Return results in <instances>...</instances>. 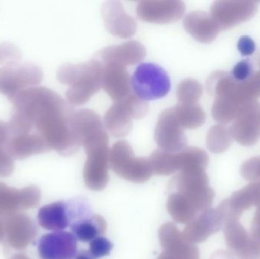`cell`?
<instances>
[{
  "instance_id": "1",
  "label": "cell",
  "mask_w": 260,
  "mask_h": 259,
  "mask_svg": "<svg viewBox=\"0 0 260 259\" xmlns=\"http://www.w3.org/2000/svg\"><path fill=\"white\" fill-rule=\"evenodd\" d=\"M12 103L9 122L12 133L39 137L50 150L65 156L76 153L82 146L73 126V106L53 90L27 88L17 94Z\"/></svg>"
},
{
  "instance_id": "2",
  "label": "cell",
  "mask_w": 260,
  "mask_h": 259,
  "mask_svg": "<svg viewBox=\"0 0 260 259\" xmlns=\"http://www.w3.org/2000/svg\"><path fill=\"white\" fill-rule=\"evenodd\" d=\"M75 130L87 155L83 178L90 190L101 191L109 182V138L97 113L79 109L74 119Z\"/></svg>"
},
{
  "instance_id": "3",
  "label": "cell",
  "mask_w": 260,
  "mask_h": 259,
  "mask_svg": "<svg viewBox=\"0 0 260 259\" xmlns=\"http://www.w3.org/2000/svg\"><path fill=\"white\" fill-rule=\"evenodd\" d=\"M103 65L99 59L79 64L66 63L59 67L57 79L70 88L66 93L67 102L72 106H82L102 87Z\"/></svg>"
},
{
  "instance_id": "4",
  "label": "cell",
  "mask_w": 260,
  "mask_h": 259,
  "mask_svg": "<svg viewBox=\"0 0 260 259\" xmlns=\"http://www.w3.org/2000/svg\"><path fill=\"white\" fill-rule=\"evenodd\" d=\"M204 167L184 169L174 176L169 183L171 192H176L186 198L199 213L210 208L215 192L209 183Z\"/></svg>"
},
{
  "instance_id": "5",
  "label": "cell",
  "mask_w": 260,
  "mask_h": 259,
  "mask_svg": "<svg viewBox=\"0 0 260 259\" xmlns=\"http://www.w3.org/2000/svg\"><path fill=\"white\" fill-rule=\"evenodd\" d=\"M208 92L215 97H225L241 108L260 98V71L243 82H236L226 71H218L211 79Z\"/></svg>"
},
{
  "instance_id": "6",
  "label": "cell",
  "mask_w": 260,
  "mask_h": 259,
  "mask_svg": "<svg viewBox=\"0 0 260 259\" xmlns=\"http://www.w3.org/2000/svg\"><path fill=\"white\" fill-rule=\"evenodd\" d=\"M109 164L117 176L133 183H144L154 175L149 158L135 156L125 140L117 141L110 150Z\"/></svg>"
},
{
  "instance_id": "7",
  "label": "cell",
  "mask_w": 260,
  "mask_h": 259,
  "mask_svg": "<svg viewBox=\"0 0 260 259\" xmlns=\"http://www.w3.org/2000/svg\"><path fill=\"white\" fill-rule=\"evenodd\" d=\"M91 214V207L85 199L59 201L41 207L38 213V221L41 228L55 232L63 231Z\"/></svg>"
},
{
  "instance_id": "8",
  "label": "cell",
  "mask_w": 260,
  "mask_h": 259,
  "mask_svg": "<svg viewBox=\"0 0 260 259\" xmlns=\"http://www.w3.org/2000/svg\"><path fill=\"white\" fill-rule=\"evenodd\" d=\"M133 93L142 100L163 98L171 90L168 73L159 65L145 62L136 68L131 79Z\"/></svg>"
},
{
  "instance_id": "9",
  "label": "cell",
  "mask_w": 260,
  "mask_h": 259,
  "mask_svg": "<svg viewBox=\"0 0 260 259\" xmlns=\"http://www.w3.org/2000/svg\"><path fill=\"white\" fill-rule=\"evenodd\" d=\"M43 79L42 70L35 64H17L0 68V93L12 102L17 94L37 87Z\"/></svg>"
},
{
  "instance_id": "10",
  "label": "cell",
  "mask_w": 260,
  "mask_h": 259,
  "mask_svg": "<svg viewBox=\"0 0 260 259\" xmlns=\"http://www.w3.org/2000/svg\"><path fill=\"white\" fill-rule=\"evenodd\" d=\"M154 140L159 149L170 153H178L187 147V138L176 117L174 108L165 109L159 116Z\"/></svg>"
},
{
  "instance_id": "11",
  "label": "cell",
  "mask_w": 260,
  "mask_h": 259,
  "mask_svg": "<svg viewBox=\"0 0 260 259\" xmlns=\"http://www.w3.org/2000/svg\"><path fill=\"white\" fill-rule=\"evenodd\" d=\"M232 140L241 145L253 146L260 139V103L244 105L229 129Z\"/></svg>"
},
{
  "instance_id": "12",
  "label": "cell",
  "mask_w": 260,
  "mask_h": 259,
  "mask_svg": "<svg viewBox=\"0 0 260 259\" xmlns=\"http://www.w3.org/2000/svg\"><path fill=\"white\" fill-rule=\"evenodd\" d=\"M257 10L254 2L215 1L211 6L210 15L221 30H226L251 19Z\"/></svg>"
},
{
  "instance_id": "13",
  "label": "cell",
  "mask_w": 260,
  "mask_h": 259,
  "mask_svg": "<svg viewBox=\"0 0 260 259\" xmlns=\"http://www.w3.org/2000/svg\"><path fill=\"white\" fill-rule=\"evenodd\" d=\"M186 11L182 1H141L136 7L138 18L145 22L169 24L181 19Z\"/></svg>"
},
{
  "instance_id": "14",
  "label": "cell",
  "mask_w": 260,
  "mask_h": 259,
  "mask_svg": "<svg viewBox=\"0 0 260 259\" xmlns=\"http://www.w3.org/2000/svg\"><path fill=\"white\" fill-rule=\"evenodd\" d=\"M163 252L158 259H200V252L195 244L183 239L174 224H164L158 232Z\"/></svg>"
},
{
  "instance_id": "15",
  "label": "cell",
  "mask_w": 260,
  "mask_h": 259,
  "mask_svg": "<svg viewBox=\"0 0 260 259\" xmlns=\"http://www.w3.org/2000/svg\"><path fill=\"white\" fill-rule=\"evenodd\" d=\"M77 239L67 231H55L42 236L38 243L41 259H73L77 253Z\"/></svg>"
},
{
  "instance_id": "16",
  "label": "cell",
  "mask_w": 260,
  "mask_h": 259,
  "mask_svg": "<svg viewBox=\"0 0 260 259\" xmlns=\"http://www.w3.org/2000/svg\"><path fill=\"white\" fill-rule=\"evenodd\" d=\"M224 225V217L218 208H209L200 212L192 221L187 224L182 235L188 243L192 244L203 243L211 235L218 232Z\"/></svg>"
},
{
  "instance_id": "17",
  "label": "cell",
  "mask_w": 260,
  "mask_h": 259,
  "mask_svg": "<svg viewBox=\"0 0 260 259\" xmlns=\"http://www.w3.org/2000/svg\"><path fill=\"white\" fill-rule=\"evenodd\" d=\"M101 10L105 27L111 34L117 38H129L136 33V20L126 13L120 2H105Z\"/></svg>"
},
{
  "instance_id": "18",
  "label": "cell",
  "mask_w": 260,
  "mask_h": 259,
  "mask_svg": "<svg viewBox=\"0 0 260 259\" xmlns=\"http://www.w3.org/2000/svg\"><path fill=\"white\" fill-rule=\"evenodd\" d=\"M146 56V49L139 41H130L119 45L111 46L99 50L95 59L102 64L116 63L127 66L142 62Z\"/></svg>"
},
{
  "instance_id": "19",
  "label": "cell",
  "mask_w": 260,
  "mask_h": 259,
  "mask_svg": "<svg viewBox=\"0 0 260 259\" xmlns=\"http://www.w3.org/2000/svg\"><path fill=\"white\" fill-rule=\"evenodd\" d=\"M102 65V88L111 100L115 103L131 94V79L127 67L116 63Z\"/></svg>"
},
{
  "instance_id": "20",
  "label": "cell",
  "mask_w": 260,
  "mask_h": 259,
  "mask_svg": "<svg viewBox=\"0 0 260 259\" xmlns=\"http://www.w3.org/2000/svg\"><path fill=\"white\" fill-rule=\"evenodd\" d=\"M183 27L196 41L204 44L212 42L221 31L216 21L203 11H193L186 15Z\"/></svg>"
},
{
  "instance_id": "21",
  "label": "cell",
  "mask_w": 260,
  "mask_h": 259,
  "mask_svg": "<svg viewBox=\"0 0 260 259\" xmlns=\"http://www.w3.org/2000/svg\"><path fill=\"white\" fill-rule=\"evenodd\" d=\"M133 116L123 99L115 102L104 116L105 129L116 138L127 136L133 128Z\"/></svg>"
},
{
  "instance_id": "22",
  "label": "cell",
  "mask_w": 260,
  "mask_h": 259,
  "mask_svg": "<svg viewBox=\"0 0 260 259\" xmlns=\"http://www.w3.org/2000/svg\"><path fill=\"white\" fill-rule=\"evenodd\" d=\"M70 228L77 240L88 243L105 234L107 223L102 216L94 214L73 224Z\"/></svg>"
},
{
  "instance_id": "23",
  "label": "cell",
  "mask_w": 260,
  "mask_h": 259,
  "mask_svg": "<svg viewBox=\"0 0 260 259\" xmlns=\"http://www.w3.org/2000/svg\"><path fill=\"white\" fill-rule=\"evenodd\" d=\"M167 210L174 221L186 225L200 214L188 199L176 192L168 196Z\"/></svg>"
},
{
  "instance_id": "24",
  "label": "cell",
  "mask_w": 260,
  "mask_h": 259,
  "mask_svg": "<svg viewBox=\"0 0 260 259\" xmlns=\"http://www.w3.org/2000/svg\"><path fill=\"white\" fill-rule=\"evenodd\" d=\"M224 231L226 245L235 256L244 250L253 239L238 220L226 221Z\"/></svg>"
},
{
  "instance_id": "25",
  "label": "cell",
  "mask_w": 260,
  "mask_h": 259,
  "mask_svg": "<svg viewBox=\"0 0 260 259\" xmlns=\"http://www.w3.org/2000/svg\"><path fill=\"white\" fill-rule=\"evenodd\" d=\"M176 117L183 129H198L206 122V113L197 104H180L174 108Z\"/></svg>"
},
{
  "instance_id": "26",
  "label": "cell",
  "mask_w": 260,
  "mask_h": 259,
  "mask_svg": "<svg viewBox=\"0 0 260 259\" xmlns=\"http://www.w3.org/2000/svg\"><path fill=\"white\" fill-rule=\"evenodd\" d=\"M177 153H170L156 149L149 157L153 173L159 176H169L180 171Z\"/></svg>"
},
{
  "instance_id": "27",
  "label": "cell",
  "mask_w": 260,
  "mask_h": 259,
  "mask_svg": "<svg viewBox=\"0 0 260 259\" xmlns=\"http://www.w3.org/2000/svg\"><path fill=\"white\" fill-rule=\"evenodd\" d=\"M232 138L229 129L223 125L212 126L206 135V146L212 153L221 154L230 147Z\"/></svg>"
},
{
  "instance_id": "28",
  "label": "cell",
  "mask_w": 260,
  "mask_h": 259,
  "mask_svg": "<svg viewBox=\"0 0 260 259\" xmlns=\"http://www.w3.org/2000/svg\"><path fill=\"white\" fill-rule=\"evenodd\" d=\"M203 93V87L200 82L193 79H186L177 87V100L180 104H197Z\"/></svg>"
},
{
  "instance_id": "29",
  "label": "cell",
  "mask_w": 260,
  "mask_h": 259,
  "mask_svg": "<svg viewBox=\"0 0 260 259\" xmlns=\"http://www.w3.org/2000/svg\"><path fill=\"white\" fill-rule=\"evenodd\" d=\"M21 58V51L16 46L7 42L0 44V63L6 66L17 65Z\"/></svg>"
},
{
  "instance_id": "30",
  "label": "cell",
  "mask_w": 260,
  "mask_h": 259,
  "mask_svg": "<svg viewBox=\"0 0 260 259\" xmlns=\"http://www.w3.org/2000/svg\"><path fill=\"white\" fill-rule=\"evenodd\" d=\"M241 176L251 182L260 181V157L246 161L241 169Z\"/></svg>"
},
{
  "instance_id": "31",
  "label": "cell",
  "mask_w": 260,
  "mask_h": 259,
  "mask_svg": "<svg viewBox=\"0 0 260 259\" xmlns=\"http://www.w3.org/2000/svg\"><path fill=\"white\" fill-rule=\"evenodd\" d=\"M112 249V243L108 239L102 236L90 242V252L97 259L108 256L111 253Z\"/></svg>"
},
{
  "instance_id": "32",
  "label": "cell",
  "mask_w": 260,
  "mask_h": 259,
  "mask_svg": "<svg viewBox=\"0 0 260 259\" xmlns=\"http://www.w3.org/2000/svg\"><path fill=\"white\" fill-rule=\"evenodd\" d=\"M253 74L252 62L249 59H244L235 65L230 75L236 82H243L250 79Z\"/></svg>"
},
{
  "instance_id": "33",
  "label": "cell",
  "mask_w": 260,
  "mask_h": 259,
  "mask_svg": "<svg viewBox=\"0 0 260 259\" xmlns=\"http://www.w3.org/2000/svg\"><path fill=\"white\" fill-rule=\"evenodd\" d=\"M238 49L242 56H251L256 51V44L249 36H243L238 40Z\"/></svg>"
},
{
  "instance_id": "34",
  "label": "cell",
  "mask_w": 260,
  "mask_h": 259,
  "mask_svg": "<svg viewBox=\"0 0 260 259\" xmlns=\"http://www.w3.org/2000/svg\"><path fill=\"white\" fill-rule=\"evenodd\" d=\"M250 236L260 243V209H257L252 221Z\"/></svg>"
},
{
  "instance_id": "35",
  "label": "cell",
  "mask_w": 260,
  "mask_h": 259,
  "mask_svg": "<svg viewBox=\"0 0 260 259\" xmlns=\"http://www.w3.org/2000/svg\"><path fill=\"white\" fill-rule=\"evenodd\" d=\"M9 155L6 147L0 145V167H9L10 165L11 159Z\"/></svg>"
},
{
  "instance_id": "36",
  "label": "cell",
  "mask_w": 260,
  "mask_h": 259,
  "mask_svg": "<svg viewBox=\"0 0 260 259\" xmlns=\"http://www.w3.org/2000/svg\"><path fill=\"white\" fill-rule=\"evenodd\" d=\"M8 124L5 122L0 120V145L6 147V140H7Z\"/></svg>"
},
{
  "instance_id": "37",
  "label": "cell",
  "mask_w": 260,
  "mask_h": 259,
  "mask_svg": "<svg viewBox=\"0 0 260 259\" xmlns=\"http://www.w3.org/2000/svg\"><path fill=\"white\" fill-rule=\"evenodd\" d=\"M211 259H234V255L230 252L218 251L213 254Z\"/></svg>"
},
{
  "instance_id": "38",
  "label": "cell",
  "mask_w": 260,
  "mask_h": 259,
  "mask_svg": "<svg viewBox=\"0 0 260 259\" xmlns=\"http://www.w3.org/2000/svg\"><path fill=\"white\" fill-rule=\"evenodd\" d=\"M74 259H97L93 256L92 254L88 250H81L76 253Z\"/></svg>"
},
{
  "instance_id": "39",
  "label": "cell",
  "mask_w": 260,
  "mask_h": 259,
  "mask_svg": "<svg viewBox=\"0 0 260 259\" xmlns=\"http://www.w3.org/2000/svg\"><path fill=\"white\" fill-rule=\"evenodd\" d=\"M259 65H260V58H259Z\"/></svg>"
}]
</instances>
